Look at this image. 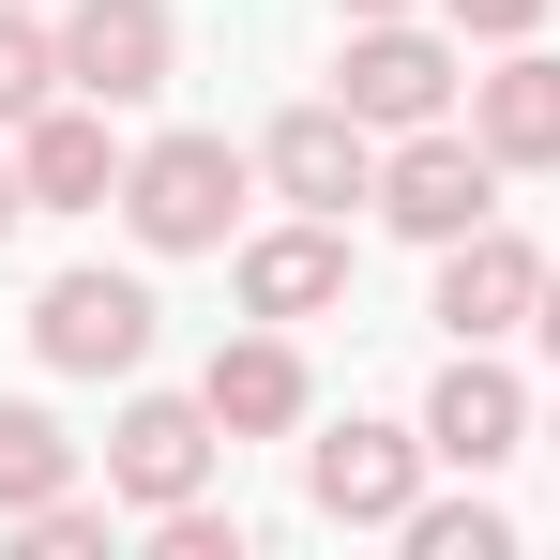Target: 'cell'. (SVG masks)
Returning <instances> with one entry per match:
<instances>
[{"label":"cell","instance_id":"44dd1931","mask_svg":"<svg viewBox=\"0 0 560 560\" xmlns=\"http://www.w3.org/2000/svg\"><path fill=\"white\" fill-rule=\"evenodd\" d=\"M15 212H31V183H15V167H0V243H15Z\"/></svg>","mask_w":560,"mask_h":560},{"label":"cell","instance_id":"5b68a950","mask_svg":"<svg viewBox=\"0 0 560 560\" xmlns=\"http://www.w3.org/2000/svg\"><path fill=\"white\" fill-rule=\"evenodd\" d=\"M167 61H183L167 0H77V15H61V92H92V106H152Z\"/></svg>","mask_w":560,"mask_h":560},{"label":"cell","instance_id":"6da1fadb","mask_svg":"<svg viewBox=\"0 0 560 560\" xmlns=\"http://www.w3.org/2000/svg\"><path fill=\"white\" fill-rule=\"evenodd\" d=\"M121 212H137L152 258H212L228 212H243V152H228V137H152V152L121 167Z\"/></svg>","mask_w":560,"mask_h":560},{"label":"cell","instance_id":"7402d4cb","mask_svg":"<svg viewBox=\"0 0 560 560\" xmlns=\"http://www.w3.org/2000/svg\"><path fill=\"white\" fill-rule=\"evenodd\" d=\"M349 15H409V0H349Z\"/></svg>","mask_w":560,"mask_h":560},{"label":"cell","instance_id":"30bf717a","mask_svg":"<svg viewBox=\"0 0 560 560\" xmlns=\"http://www.w3.org/2000/svg\"><path fill=\"white\" fill-rule=\"evenodd\" d=\"M15 183H31V212H106L121 197V152H106V106H31V152H15Z\"/></svg>","mask_w":560,"mask_h":560},{"label":"cell","instance_id":"9a60e30c","mask_svg":"<svg viewBox=\"0 0 560 560\" xmlns=\"http://www.w3.org/2000/svg\"><path fill=\"white\" fill-rule=\"evenodd\" d=\"M61 485H77V440H61L31 394H0V515H46Z\"/></svg>","mask_w":560,"mask_h":560},{"label":"cell","instance_id":"7c38bea8","mask_svg":"<svg viewBox=\"0 0 560 560\" xmlns=\"http://www.w3.org/2000/svg\"><path fill=\"white\" fill-rule=\"evenodd\" d=\"M243 303H258V318H334V303H349V243H334V212L243 243Z\"/></svg>","mask_w":560,"mask_h":560},{"label":"cell","instance_id":"8992f818","mask_svg":"<svg viewBox=\"0 0 560 560\" xmlns=\"http://www.w3.org/2000/svg\"><path fill=\"white\" fill-rule=\"evenodd\" d=\"M31 349L61 378H121V364H152V288L137 273H61L46 303H31Z\"/></svg>","mask_w":560,"mask_h":560},{"label":"cell","instance_id":"2e32d148","mask_svg":"<svg viewBox=\"0 0 560 560\" xmlns=\"http://www.w3.org/2000/svg\"><path fill=\"white\" fill-rule=\"evenodd\" d=\"M31 106H61V31L0 15V121H31Z\"/></svg>","mask_w":560,"mask_h":560},{"label":"cell","instance_id":"277c9868","mask_svg":"<svg viewBox=\"0 0 560 560\" xmlns=\"http://www.w3.org/2000/svg\"><path fill=\"white\" fill-rule=\"evenodd\" d=\"M334 106H349L364 137H409V121H440V106H455V46H440V31H409V15H364V31H349Z\"/></svg>","mask_w":560,"mask_h":560},{"label":"cell","instance_id":"7a4b0ae2","mask_svg":"<svg viewBox=\"0 0 560 560\" xmlns=\"http://www.w3.org/2000/svg\"><path fill=\"white\" fill-rule=\"evenodd\" d=\"M212 455H228V424H212V394H137V409L106 424V500H137V515H167V500H197V485H212Z\"/></svg>","mask_w":560,"mask_h":560},{"label":"cell","instance_id":"ac0fdd59","mask_svg":"<svg viewBox=\"0 0 560 560\" xmlns=\"http://www.w3.org/2000/svg\"><path fill=\"white\" fill-rule=\"evenodd\" d=\"M15 530H31V560H92V546H106V515H92V500H77V485H61L46 515H15Z\"/></svg>","mask_w":560,"mask_h":560},{"label":"cell","instance_id":"ffe728a7","mask_svg":"<svg viewBox=\"0 0 560 560\" xmlns=\"http://www.w3.org/2000/svg\"><path fill=\"white\" fill-rule=\"evenodd\" d=\"M530 334H546V349H560V273H546V288H530Z\"/></svg>","mask_w":560,"mask_h":560},{"label":"cell","instance_id":"8fae6325","mask_svg":"<svg viewBox=\"0 0 560 560\" xmlns=\"http://www.w3.org/2000/svg\"><path fill=\"white\" fill-rule=\"evenodd\" d=\"M258 167H273L303 212H349V197H378V152H364V121H349V106H288Z\"/></svg>","mask_w":560,"mask_h":560},{"label":"cell","instance_id":"4fadbf2b","mask_svg":"<svg viewBox=\"0 0 560 560\" xmlns=\"http://www.w3.org/2000/svg\"><path fill=\"white\" fill-rule=\"evenodd\" d=\"M469 137H485L500 167H560V61L546 46H515L500 77H469Z\"/></svg>","mask_w":560,"mask_h":560},{"label":"cell","instance_id":"ba28073f","mask_svg":"<svg viewBox=\"0 0 560 560\" xmlns=\"http://www.w3.org/2000/svg\"><path fill=\"white\" fill-rule=\"evenodd\" d=\"M530 288H546V258L485 212L469 243H440V318H455V349H500V334H530Z\"/></svg>","mask_w":560,"mask_h":560},{"label":"cell","instance_id":"5bb4252c","mask_svg":"<svg viewBox=\"0 0 560 560\" xmlns=\"http://www.w3.org/2000/svg\"><path fill=\"white\" fill-rule=\"evenodd\" d=\"M197 394H212L228 440H288V424H303V349H288V334H243V349H212Z\"/></svg>","mask_w":560,"mask_h":560},{"label":"cell","instance_id":"e0dca14e","mask_svg":"<svg viewBox=\"0 0 560 560\" xmlns=\"http://www.w3.org/2000/svg\"><path fill=\"white\" fill-rule=\"evenodd\" d=\"M409 546H424V560H500V546H515V530H500L485 500H440V515L409 500Z\"/></svg>","mask_w":560,"mask_h":560},{"label":"cell","instance_id":"3957f363","mask_svg":"<svg viewBox=\"0 0 560 560\" xmlns=\"http://www.w3.org/2000/svg\"><path fill=\"white\" fill-rule=\"evenodd\" d=\"M378 212H394L409 243H469V228L500 212V152H485V137H440V121H409L394 167H378Z\"/></svg>","mask_w":560,"mask_h":560},{"label":"cell","instance_id":"52a82bcc","mask_svg":"<svg viewBox=\"0 0 560 560\" xmlns=\"http://www.w3.org/2000/svg\"><path fill=\"white\" fill-rule=\"evenodd\" d=\"M303 485H318V515H334V530H409V485H424V424H334Z\"/></svg>","mask_w":560,"mask_h":560},{"label":"cell","instance_id":"9c48e42d","mask_svg":"<svg viewBox=\"0 0 560 560\" xmlns=\"http://www.w3.org/2000/svg\"><path fill=\"white\" fill-rule=\"evenodd\" d=\"M515 440H530V394L485 364V349H455V364H440V394H424V455H440V469H500Z\"/></svg>","mask_w":560,"mask_h":560},{"label":"cell","instance_id":"d6986e66","mask_svg":"<svg viewBox=\"0 0 560 560\" xmlns=\"http://www.w3.org/2000/svg\"><path fill=\"white\" fill-rule=\"evenodd\" d=\"M440 15H455V31H485V46H530V31H546V0H440Z\"/></svg>","mask_w":560,"mask_h":560}]
</instances>
